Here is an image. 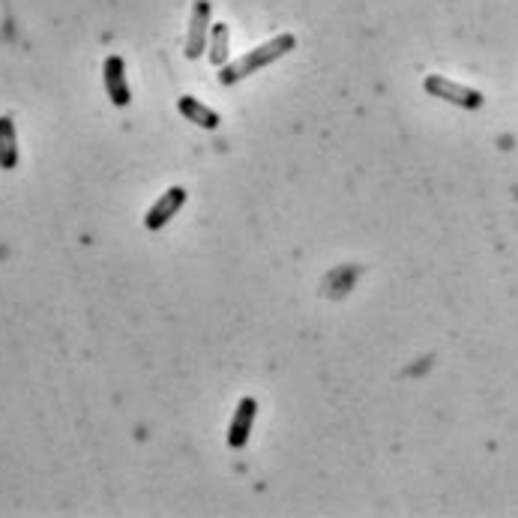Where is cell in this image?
<instances>
[{
    "label": "cell",
    "instance_id": "cell-5",
    "mask_svg": "<svg viewBox=\"0 0 518 518\" xmlns=\"http://www.w3.org/2000/svg\"><path fill=\"white\" fill-rule=\"evenodd\" d=\"M186 204V189L183 186H171V189H165V195H159V201L147 210V216H144V228L147 231H159V228H165L174 216H177V210Z\"/></svg>",
    "mask_w": 518,
    "mask_h": 518
},
{
    "label": "cell",
    "instance_id": "cell-6",
    "mask_svg": "<svg viewBox=\"0 0 518 518\" xmlns=\"http://www.w3.org/2000/svg\"><path fill=\"white\" fill-rule=\"evenodd\" d=\"M255 414H258V402L252 396L237 402V411H234L231 426H228V447L231 450H243L249 444V435H252V426H255Z\"/></svg>",
    "mask_w": 518,
    "mask_h": 518
},
{
    "label": "cell",
    "instance_id": "cell-1",
    "mask_svg": "<svg viewBox=\"0 0 518 518\" xmlns=\"http://www.w3.org/2000/svg\"><path fill=\"white\" fill-rule=\"evenodd\" d=\"M294 45H297L294 33H279V36H273L270 42H264V45H258V48H252V51H246L243 57L228 60V63L219 69V81H222V84H237V81L255 75L258 69H264V66L282 60L288 51H294Z\"/></svg>",
    "mask_w": 518,
    "mask_h": 518
},
{
    "label": "cell",
    "instance_id": "cell-2",
    "mask_svg": "<svg viewBox=\"0 0 518 518\" xmlns=\"http://www.w3.org/2000/svg\"><path fill=\"white\" fill-rule=\"evenodd\" d=\"M423 87H426L429 96L444 99V102H450V105H459V108H465V111H480V108L486 105V96H483L480 90L465 87V84H459V81H450L447 75H426V78H423Z\"/></svg>",
    "mask_w": 518,
    "mask_h": 518
},
{
    "label": "cell",
    "instance_id": "cell-9",
    "mask_svg": "<svg viewBox=\"0 0 518 518\" xmlns=\"http://www.w3.org/2000/svg\"><path fill=\"white\" fill-rule=\"evenodd\" d=\"M0 168L15 171L18 168V135L12 117H0Z\"/></svg>",
    "mask_w": 518,
    "mask_h": 518
},
{
    "label": "cell",
    "instance_id": "cell-4",
    "mask_svg": "<svg viewBox=\"0 0 518 518\" xmlns=\"http://www.w3.org/2000/svg\"><path fill=\"white\" fill-rule=\"evenodd\" d=\"M102 78H105V90H108V99L117 105V108H126L132 102V90H129V81H126V63L120 54H108L105 63H102Z\"/></svg>",
    "mask_w": 518,
    "mask_h": 518
},
{
    "label": "cell",
    "instance_id": "cell-7",
    "mask_svg": "<svg viewBox=\"0 0 518 518\" xmlns=\"http://www.w3.org/2000/svg\"><path fill=\"white\" fill-rule=\"evenodd\" d=\"M228 45H231V27L225 21L210 24V39H207V60H210V66L222 69L231 60Z\"/></svg>",
    "mask_w": 518,
    "mask_h": 518
},
{
    "label": "cell",
    "instance_id": "cell-3",
    "mask_svg": "<svg viewBox=\"0 0 518 518\" xmlns=\"http://www.w3.org/2000/svg\"><path fill=\"white\" fill-rule=\"evenodd\" d=\"M210 15H213L210 0H195V3H192V12H189V33H186V57H189V60H198V57L207 51Z\"/></svg>",
    "mask_w": 518,
    "mask_h": 518
},
{
    "label": "cell",
    "instance_id": "cell-8",
    "mask_svg": "<svg viewBox=\"0 0 518 518\" xmlns=\"http://www.w3.org/2000/svg\"><path fill=\"white\" fill-rule=\"evenodd\" d=\"M177 108H180V114L189 120V123H195V126H201V129H219V114L210 108V105H204L201 99H195V96H180L177 99Z\"/></svg>",
    "mask_w": 518,
    "mask_h": 518
}]
</instances>
